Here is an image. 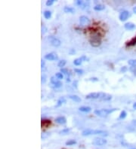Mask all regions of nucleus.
Segmentation results:
<instances>
[{
  "label": "nucleus",
  "instance_id": "nucleus-37",
  "mask_svg": "<svg viewBox=\"0 0 136 149\" xmlns=\"http://www.w3.org/2000/svg\"><path fill=\"white\" fill-rule=\"evenodd\" d=\"M80 59H81L82 61H86V60H87V57H86L85 55H83V56H82V57H80Z\"/></svg>",
  "mask_w": 136,
  "mask_h": 149
},
{
  "label": "nucleus",
  "instance_id": "nucleus-15",
  "mask_svg": "<svg viewBox=\"0 0 136 149\" xmlns=\"http://www.w3.org/2000/svg\"><path fill=\"white\" fill-rule=\"evenodd\" d=\"M64 12L65 13H70V14H73L75 12V9L72 7H64Z\"/></svg>",
  "mask_w": 136,
  "mask_h": 149
},
{
  "label": "nucleus",
  "instance_id": "nucleus-11",
  "mask_svg": "<svg viewBox=\"0 0 136 149\" xmlns=\"http://www.w3.org/2000/svg\"><path fill=\"white\" fill-rule=\"evenodd\" d=\"M124 27L125 30H132L135 28V25L132 23H126L125 25H124Z\"/></svg>",
  "mask_w": 136,
  "mask_h": 149
},
{
  "label": "nucleus",
  "instance_id": "nucleus-19",
  "mask_svg": "<svg viewBox=\"0 0 136 149\" xmlns=\"http://www.w3.org/2000/svg\"><path fill=\"white\" fill-rule=\"evenodd\" d=\"M76 144V141L74 140V139H70V140L66 141V145H67V146H72V145H74Z\"/></svg>",
  "mask_w": 136,
  "mask_h": 149
},
{
  "label": "nucleus",
  "instance_id": "nucleus-10",
  "mask_svg": "<svg viewBox=\"0 0 136 149\" xmlns=\"http://www.w3.org/2000/svg\"><path fill=\"white\" fill-rule=\"evenodd\" d=\"M111 99H112V96L111 95L107 94V93H102L101 96L100 98V99L102 100V101H110Z\"/></svg>",
  "mask_w": 136,
  "mask_h": 149
},
{
  "label": "nucleus",
  "instance_id": "nucleus-24",
  "mask_svg": "<svg viewBox=\"0 0 136 149\" xmlns=\"http://www.w3.org/2000/svg\"><path fill=\"white\" fill-rule=\"evenodd\" d=\"M55 77L60 81V80H61V79L64 78V75L61 72H58V73L55 74Z\"/></svg>",
  "mask_w": 136,
  "mask_h": 149
},
{
  "label": "nucleus",
  "instance_id": "nucleus-31",
  "mask_svg": "<svg viewBox=\"0 0 136 149\" xmlns=\"http://www.w3.org/2000/svg\"><path fill=\"white\" fill-rule=\"evenodd\" d=\"M54 3H55V0H48V1L46 2V5L47 6H52L54 4Z\"/></svg>",
  "mask_w": 136,
  "mask_h": 149
},
{
  "label": "nucleus",
  "instance_id": "nucleus-7",
  "mask_svg": "<svg viewBox=\"0 0 136 149\" xmlns=\"http://www.w3.org/2000/svg\"><path fill=\"white\" fill-rule=\"evenodd\" d=\"M44 58L47 60H49V61H54V60H57L58 59V57L57 54H55L54 53H51V54H46Z\"/></svg>",
  "mask_w": 136,
  "mask_h": 149
},
{
  "label": "nucleus",
  "instance_id": "nucleus-4",
  "mask_svg": "<svg viewBox=\"0 0 136 149\" xmlns=\"http://www.w3.org/2000/svg\"><path fill=\"white\" fill-rule=\"evenodd\" d=\"M49 39L50 40V43L53 47H59L61 45V42L60 39H58V38H55L54 36H49Z\"/></svg>",
  "mask_w": 136,
  "mask_h": 149
},
{
  "label": "nucleus",
  "instance_id": "nucleus-17",
  "mask_svg": "<svg viewBox=\"0 0 136 149\" xmlns=\"http://www.w3.org/2000/svg\"><path fill=\"white\" fill-rule=\"evenodd\" d=\"M64 103H66V99H65L64 97H61V98H60V99L58 100L55 107H60V106L62 105V104H64Z\"/></svg>",
  "mask_w": 136,
  "mask_h": 149
},
{
  "label": "nucleus",
  "instance_id": "nucleus-27",
  "mask_svg": "<svg viewBox=\"0 0 136 149\" xmlns=\"http://www.w3.org/2000/svg\"><path fill=\"white\" fill-rule=\"evenodd\" d=\"M126 115H127V113H126V111H122L120 113V115H119V119H124V118H125Z\"/></svg>",
  "mask_w": 136,
  "mask_h": 149
},
{
  "label": "nucleus",
  "instance_id": "nucleus-2",
  "mask_svg": "<svg viewBox=\"0 0 136 149\" xmlns=\"http://www.w3.org/2000/svg\"><path fill=\"white\" fill-rule=\"evenodd\" d=\"M116 111V108H112V109H100V110H95L94 111V113L99 117H107L108 114L113 113V111Z\"/></svg>",
  "mask_w": 136,
  "mask_h": 149
},
{
  "label": "nucleus",
  "instance_id": "nucleus-26",
  "mask_svg": "<svg viewBox=\"0 0 136 149\" xmlns=\"http://www.w3.org/2000/svg\"><path fill=\"white\" fill-rule=\"evenodd\" d=\"M61 72L63 75H70V72H69L68 69H64V68H63V69H61Z\"/></svg>",
  "mask_w": 136,
  "mask_h": 149
},
{
  "label": "nucleus",
  "instance_id": "nucleus-29",
  "mask_svg": "<svg viewBox=\"0 0 136 149\" xmlns=\"http://www.w3.org/2000/svg\"><path fill=\"white\" fill-rule=\"evenodd\" d=\"M50 81H51V83H52V84H56L57 82L59 81V80H58L56 77H52Z\"/></svg>",
  "mask_w": 136,
  "mask_h": 149
},
{
  "label": "nucleus",
  "instance_id": "nucleus-23",
  "mask_svg": "<svg viewBox=\"0 0 136 149\" xmlns=\"http://www.w3.org/2000/svg\"><path fill=\"white\" fill-rule=\"evenodd\" d=\"M51 123H52L51 120H42V126H43V125H44V126H48L51 124Z\"/></svg>",
  "mask_w": 136,
  "mask_h": 149
},
{
  "label": "nucleus",
  "instance_id": "nucleus-13",
  "mask_svg": "<svg viewBox=\"0 0 136 149\" xmlns=\"http://www.w3.org/2000/svg\"><path fill=\"white\" fill-rule=\"evenodd\" d=\"M69 99H70L71 100H73V102H80L82 101L81 98L79 97L78 96L76 95H71V96H69Z\"/></svg>",
  "mask_w": 136,
  "mask_h": 149
},
{
  "label": "nucleus",
  "instance_id": "nucleus-16",
  "mask_svg": "<svg viewBox=\"0 0 136 149\" xmlns=\"http://www.w3.org/2000/svg\"><path fill=\"white\" fill-rule=\"evenodd\" d=\"M94 10L95 11H97V12H100V11H103V10H104L105 9V6H104V5H97V6H95L94 8Z\"/></svg>",
  "mask_w": 136,
  "mask_h": 149
},
{
  "label": "nucleus",
  "instance_id": "nucleus-18",
  "mask_svg": "<svg viewBox=\"0 0 136 149\" xmlns=\"http://www.w3.org/2000/svg\"><path fill=\"white\" fill-rule=\"evenodd\" d=\"M43 15H44L46 19L49 20V19H50L52 18V12L50 11H46V12H44Z\"/></svg>",
  "mask_w": 136,
  "mask_h": 149
},
{
  "label": "nucleus",
  "instance_id": "nucleus-28",
  "mask_svg": "<svg viewBox=\"0 0 136 149\" xmlns=\"http://www.w3.org/2000/svg\"><path fill=\"white\" fill-rule=\"evenodd\" d=\"M128 63L131 66H136V60H128Z\"/></svg>",
  "mask_w": 136,
  "mask_h": 149
},
{
  "label": "nucleus",
  "instance_id": "nucleus-39",
  "mask_svg": "<svg viewBox=\"0 0 136 149\" xmlns=\"http://www.w3.org/2000/svg\"><path fill=\"white\" fill-rule=\"evenodd\" d=\"M73 86H75V87L77 88V81H74L73 82Z\"/></svg>",
  "mask_w": 136,
  "mask_h": 149
},
{
  "label": "nucleus",
  "instance_id": "nucleus-38",
  "mask_svg": "<svg viewBox=\"0 0 136 149\" xmlns=\"http://www.w3.org/2000/svg\"><path fill=\"white\" fill-rule=\"evenodd\" d=\"M41 67H42V69H43L44 68V66H45V62H44V60H41Z\"/></svg>",
  "mask_w": 136,
  "mask_h": 149
},
{
  "label": "nucleus",
  "instance_id": "nucleus-1",
  "mask_svg": "<svg viewBox=\"0 0 136 149\" xmlns=\"http://www.w3.org/2000/svg\"><path fill=\"white\" fill-rule=\"evenodd\" d=\"M90 45L94 48H98L101 45V38L98 33H95L92 36V38L89 40Z\"/></svg>",
  "mask_w": 136,
  "mask_h": 149
},
{
  "label": "nucleus",
  "instance_id": "nucleus-35",
  "mask_svg": "<svg viewBox=\"0 0 136 149\" xmlns=\"http://www.w3.org/2000/svg\"><path fill=\"white\" fill-rule=\"evenodd\" d=\"M47 31V28L45 27V26H42V34H45Z\"/></svg>",
  "mask_w": 136,
  "mask_h": 149
},
{
  "label": "nucleus",
  "instance_id": "nucleus-8",
  "mask_svg": "<svg viewBox=\"0 0 136 149\" xmlns=\"http://www.w3.org/2000/svg\"><path fill=\"white\" fill-rule=\"evenodd\" d=\"M129 17V12L128 11H123L119 15V20L121 21H125Z\"/></svg>",
  "mask_w": 136,
  "mask_h": 149
},
{
  "label": "nucleus",
  "instance_id": "nucleus-36",
  "mask_svg": "<svg viewBox=\"0 0 136 149\" xmlns=\"http://www.w3.org/2000/svg\"><path fill=\"white\" fill-rule=\"evenodd\" d=\"M46 75H42V83L43 84V83H46Z\"/></svg>",
  "mask_w": 136,
  "mask_h": 149
},
{
  "label": "nucleus",
  "instance_id": "nucleus-25",
  "mask_svg": "<svg viewBox=\"0 0 136 149\" xmlns=\"http://www.w3.org/2000/svg\"><path fill=\"white\" fill-rule=\"evenodd\" d=\"M136 45V37L127 44L128 46H133V45Z\"/></svg>",
  "mask_w": 136,
  "mask_h": 149
},
{
  "label": "nucleus",
  "instance_id": "nucleus-6",
  "mask_svg": "<svg viewBox=\"0 0 136 149\" xmlns=\"http://www.w3.org/2000/svg\"><path fill=\"white\" fill-rule=\"evenodd\" d=\"M79 23L82 26H87L90 24V20L88 17L82 15L79 18Z\"/></svg>",
  "mask_w": 136,
  "mask_h": 149
},
{
  "label": "nucleus",
  "instance_id": "nucleus-9",
  "mask_svg": "<svg viewBox=\"0 0 136 149\" xmlns=\"http://www.w3.org/2000/svg\"><path fill=\"white\" fill-rule=\"evenodd\" d=\"M55 122L58 123V124H60V125H64L67 123V119L64 116H60V117H58L56 119H55Z\"/></svg>",
  "mask_w": 136,
  "mask_h": 149
},
{
  "label": "nucleus",
  "instance_id": "nucleus-42",
  "mask_svg": "<svg viewBox=\"0 0 136 149\" xmlns=\"http://www.w3.org/2000/svg\"><path fill=\"white\" fill-rule=\"evenodd\" d=\"M70 78H67V82H70Z\"/></svg>",
  "mask_w": 136,
  "mask_h": 149
},
{
  "label": "nucleus",
  "instance_id": "nucleus-20",
  "mask_svg": "<svg viewBox=\"0 0 136 149\" xmlns=\"http://www.w3.org/2000/svg\"><path fill=\"white\" fill-rule=\"evenodd\" d=\"M66 63H67L66 60H60V61L58 62V66L59 68H61V69H63V67L66 65Z\"/></svg>",
  "mask_w": 136,
  "mask_h": 149
},
{
  "label": "nucleus",
  "instance_id": "nucleus-5",
  "mask_svg": "<svg viewBox=\"0 0 136 149\" xmlns=\"http://www.w3.org/2000/svg\"><path fill=\"white\" fill-rule=\"evenodd\" d=\"M102 93H97V92H94V93H90L88 95L85 96V99H100Z\"/></svg>",
  "mask_w": 136,
  "mask_h": 149
},
{
  "label": "nucleus",
  "instance_id": "nucleus-22",
  "mask_svg": "<svg viewBox=\"0 0 136 149\" xmlns=\"http://www.w3.org/2000/svg\"><path fill=\"white\" fill-rule=\"evenodd\" d=\"M82 63V60L80 59V58H78V59H76L73 60V64L75 66H80Z\"/></svg>",
  "mask_w": 136,
  "mask_h": 149
},
{
  "label": "nucleus",
  "instance_id": "nucleus-3",
  "mask_svg": "<svg viewBox=\"0 0 136 149\" xmlns=\"http://www.w3.org/2000/svg\"><path fill=\"white\" fill-rule=\"evenodd\" d=\"M107 143V139L103 138H95L92 142V144L95 146H103L105 145Z\"/></svg>",
  "mask_w": 136,
  "mask_h": 149
},
{
  "label": "nucleus",
  "instance_id": "nucleus-41",
  "mask_svg": "<svg viewBox=\"0 0 136 149\" xmlns=\"http://www.w3.org/2000/svg\"><path fill=\"white\" fill-rule=\"evenodd\" d=\"M133 12H134V14H136V6L133 8Z\"/></svg>",
  "mask_w": 136,
  "mask_h": 149
},
{
  "label": "nucleus",
  "instance_id": "nucleus-40",
  "mask_svg": "<svg viewBox=\"0 0 136 149\" xmlns=\"http://www.w3.org/2000/svg\"><path fill=\"white\" fill-rule=\"evenodd\" d=\"M133 108L136 110V102H134V103L133 104Z\"/></svg>",
  "mask_w": 136,
  "mask_h": 149
},
{
  "label": "nucleus",
  "instance_id": "nucleus-21",
  "mask_svg": "<svg viewBox=\"0 0 136 149\" xmlns=\"http://www.w3.org/2000/svg\"><path fill=\"white\" fill-rule=\"evenodd\" d=\"M69 132H70V129H69V128H65V129H61V130L59 132V134H60V135H67V134L69 133Z\"/></svg>",
  "mask_w": 136,
  "mask_h": 149
},
{
  "label": "nucleus",
  "instance_id": "nucleus-34",
  "mask_svg": "<svg viewBox=\"0 0 136 149\" xmlns=\"http://www.w3.org/2000/svg\"><path fill=\"white\" fill-rule=\"evenodd\" d=\"M129 70H130L134 75H136V66H131V67H130V68H129Z\"/></svg>",
  "mask_w": 136,
  "mask_h": 149
},
{
  "label": "nucleus",
  "instance_id": "nucleus-32",
  "mask_svg": "<svg viewBox=\"0 0 136 149\" xmlns=\"http://www.w3.org/2000/svg\"><path fill=\"white\" fill-rule=\"evenodd\" d=\"M74 72L79 75H82L83 74V70L80 69H74Z\"/></svg>",
  "mask_w": 136,
  "mask_h": 149
},
{
  "label": "nucleus",
  "instance_id": "nucleus-33",
  "mask_svg": "<svg viewBox=\"0 0 136 149\" xmlns=\"http://www.w3.org/2000/svg\"><path fill=\"white\" fill-rule=\"evenodd\" d=\"M76 4L78 6L82 7V5L84 4V2H83V1H82V0H77V1H76Z\"/></svg>",
  "mask_w": 136,
  "mask_h": 149
},
{
  "label": "nucleus",
  "instance_id": "nucleus-14",
  "mask_svg": "<svg viewBox=\"0 0 136 149\" xmlns=\"http://www.w3.org/2000/svg\"><path fill=\"white\" fill-rule=\"evenodd\" d=\"M79 110L82 112H85V113H88L92 111V108L88 107V106H82L79 108Z\"/></svg>",
  "mask_w": 136,
  "mask_h": 149
},
{
  "label": "nucleus",
  "instance_id": "nucleus-12",
  "mask_svg": "<svg viewBox=\"0 0 136 149\" xmlns=\"http://www.w3.org/2000/svg\"><path fill=\"white\" fill-rule=\"evenodd\" d=\"M92 134H93V129H86L82 132V136H88V135H90Z\"/></svg>",
  "mask_w": 136,
  "mask_h": 149
},
{
  "label": "nucleus",
  "instance_id": "nucleus-30",
  "mask_svg": "<svg viewBox=\"0 0 136 149\" xmlns=\"http://www.w3.org/2000/svg\"><path fill=\"white\" fill-rule=\"evenodd\" d=\"M54 86H53V87L54 88H60L61 87H62V83L59 81L58 82H57L56 84H53Z\"/></svg>",
  "mask_w": 136,
  "mask_h": 149
}]
</instances>
